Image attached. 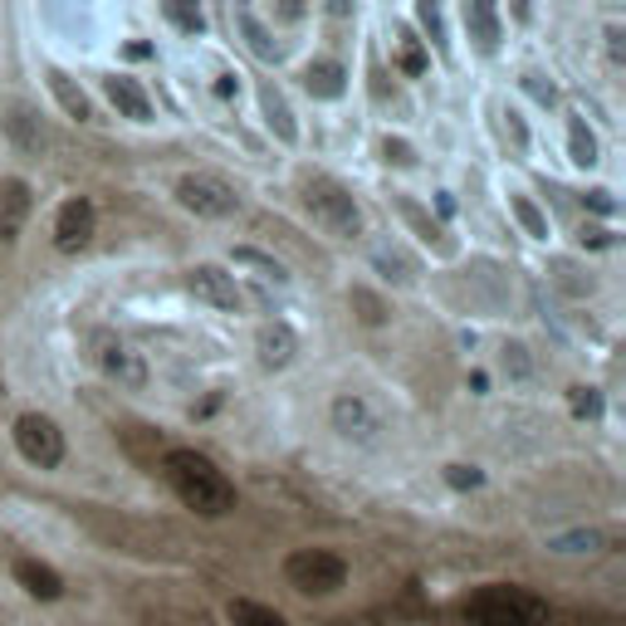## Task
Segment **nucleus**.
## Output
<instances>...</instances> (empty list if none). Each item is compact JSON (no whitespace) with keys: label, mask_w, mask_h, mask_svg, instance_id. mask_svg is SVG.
<instances>
[{"label":"nucleus","mask_w":626,"mask_h":626,"mask_svg":"<svg viewBox=\"0 0 626 626\" xmlns=\"http://www.w3.org/2000/svg\"><path fill=\"white\" fill-rule=\"evenodd\" d=\"M162 475L177 489V499L187 509H197L201 519H221L235 509V485L197 450H167L162 455Z\"/></svg>","instance_id":"nucleus-1"},{"label":"nucleus","mask_w":626,"mask_h":626,"mask_svg":"<svg viewBox=\"0 0 626 626\" xmlns=\"http://www.w3.org/2000/svg\"><path fill=\"white\" fill-rule=\"evenodd\" d=\"M460 617L470 626H549V602L529 587L489 583L460 602Z\"/></svg>","instance_id":"nucleus-2"},{"label":"nucleus","mask_w":626,"mask_h":626,"mask_svg":"<svg viewBox=\"0 0 626 626\" xmlns=\"http://www.w3.org/2000/svg\"><path fill=\"white\" fill-rule=\"evenodd\" d=\"M299 201H304V211L314 215V225H323L338 241H352V235L362 231L358 201H352V191L338 187L333 177H299Z\"/></svg>","instance_id":"nucleus-3"},{"label":"nucleus","mask_w":626,"mask_h":626,"mask_svg":"<svg viewBox=\"0 0 626 626\" xmlns=\"http://www.w3.org/2000/svg\"><path fill=\"white\" fill-rule=\"evenodd\" d=\"M284 577H289V587L309 592V597H328V592H338L348 583V563L328 549H299L284 563Z\"/></svg>","instance_id":"nucleus-4"},{"label":"nucleus","mask_w":626,"mask_h":626,"mask_svg":"<svg viewBox=\"0 0 626 626\" xmlns=\"http://www.w3.org/2000/svg\"><path fill=\"white\" fill-rule=\"evenodd\" d=\"M88 348H94V362L108 372L118 386H147V362L142 352L128 343V338L108 333V328H98V333H88Z\"/></svg>","instance_id":"nucleus-5"},{"label":"nucleus","mask_w":626,"mask_h":626,"mask_svg":"<svg viewBox=\"0 0 626 626\" xmlns=\"http://www.w3.org/2000/svg\"><path fill=\"white\" fill-rule=\"evenodd\" d=\"M333 431L343 441H352V446H378L386 431V416L362 392H343L333 402Z\"/></svg>","instance_id":"nucleus-6"},{"label":"nucleus","mask_w":626,"mask_h":626,"mask_svg":"<svg viewBox=\"0 0 626 626\" xmlns=\"http://www.w3.org/2000/svg\"><path fill=\"white\" fill-rule=\"evenodd\" d=\"M15 446L25 455L30 465H40V470H54V465L64 460V431L54 426L50 416L40 412H25L15 421Z\"/></svg>","instance_id":"nucleus-7"},{"label":"nucleus","mask_w":626,"mask_h":626,"mask_svg":"<svg viewBox=\"0 0 626 626\" xmlns=\"http://www.w3.org/2000/svg\"><path fill=\"white\" fill-rule=\"evenodd\" d=\"M177 201L187 211L206 215V221H225V215H235V191L225 187V181H215V177H181L177 181Z\"/></svg>","instance_id":"nucleus-8"},{"label":"nucleus","mask_w":626,"mask_h":626,"mask_svg":"<svg viewBox=\"0 0 626 626\" xmlns=\"http://www.w3.org/2000/svg\"><path fill=\"white\" fill-rule=\"evenodd\" d=\"M191 294H197L201 304H211L215 314H241V289H235V275H225L221 265H197L187 275Z\"/></svg>","instance_id":"nucleus-9"},{"label":"nucleus","mask_w":626,"mask_h":626,"mask_svg":"<svg viewBox=\"0 0 626 626\" xmlns=\"http://www.w3.org/2000/svg\"><path fill=\"white\" fill-rule=\"evenodd\" d=\"M94 225H98V215L84 197L64 201L60 215H54V245H60L64 255H74V250H84L88 241H94Z\"/></svg>","instance_id":"nucleus-10"},{"label":"nucleus","mask_w":626,"mask_h":626,"mask_svg":"<svg viewBox=\"0 0 626 626\" xmlns=\"http://www.w3.org/2000/svg\"><path fill=\"white\" fill-rule=\"evenodd\" d=\"M35 206V197H30V187L20 177H6L0 181V241H15L20 231H25V215Z\"/></svg>","instance_id":"nucleus-11"},{"label":"nucleus","mask_w":626,"mask_h":626,"mask_svg":"<svg viewBox=\"0 0 626 626\" xmlns=\"http://www.w3.org/2000/svg\"><path fill=\"white\" fill-rule=\"evenodd\" d=\"M104 94H108V104L123 113V118H132V123H147L152 118V98L142 94L132 78H118V74H108L104 78Z\"/></svg>","instance_id":"nucleus-12"},{"label":"nucleus","mask_w":626,"mask_h":626,"mask_svg":"<svg viewBox=\"0 0 626 626\" xmlns=\"http://www.w3.org/2000/svg\"><path fill=\"white\" fill-rule=\"evenodd\" d=\"M15 577H20V587L30 592V597H40V602H54L64 592V577L54 573L50 563H40V558H20L15 563Z\"/></svg>","instance_id":"nucleus-13"},{"label":"nucleus","mask_w":626,"mask_h":626,"mask_svg":"<svg viewBox=\"0 0 626 626\" xmlns=\"http://www.w3.org/2000/svg\"><path fill=\"white\" fill-rule=\"evenodd\" d=\"M465 30H470V40H475V50H480V54L499 50V15H495V6L470 0V6H465Z\"/></svg>","instance_id":"nucleus-14"},{"label":"nucleus","mask_w":626,"mask_h":626,"mask_svg":"<svg viewBox=\"0 0 626 626\" xmlns=\"http://www.w3.org/2000/svg\"><path fill=\"white\" fill-rule=\"evenodd\" d=\"M304 88H309L314 98H343L348 88V74L338 60H314L309 70H304Z\"/></svg>","instance_id":"nucleus-15"},{"label":"nucleus","mask_w":626,"mask_h":626,"mask_svg":"<svg viewBox=\"0 0 626 626\" xmlns=\"http://www.w3.org/2000/svg\"><path fill=\"white\" fill-rule=\"evenodd\" d=\"M294 348H299V338L289 333V323L259 328V362H265V368H289Z\"/></svg>","instance_id":"nucleus-16"},{"label":"nucleus","mask_w":626,"mask_h":626,"mask_svg":"<svg viewBox=\"0 0 626 626\" xmlns=\"http://www.w3.org/2000/svg\"><path fill=\"white\" fill-rule=\"evenodd\" d=\"M396 211H402V221H406V225H412V231H416V235H421V241H426V245H436V250H441V255H450V250H455V245L446 241V231H441V225H436V221H431V215H426V211H421V206H416V201H412V197H396Z\"/></svg>","instance_id":"nucleus-17"},{"label":"nucleus","mask_w":626,"mask_h":626,"mask_svg":"<svg viewBox=\"0 0 626 626\" xmlns=\"http://www.w3.org/2000/svg\"><path fill=\"white\" fill-rule=\"evenodd\" d=\"M259 108H265V123H269V132H275L279 142H294L299 138V128H294V118H289V104L279 98V88H259Z\"/></svg>","instance_id":"nucleus-18"},{"label":"nucleus","mask_w":626,"mask_h":626,"mask_svg":"<svg viewBox=\"0 0 626 626\" xmlns=\"http://www.w3.org/2000/svg\"><path fill=\"white\" fill-rule=\"evenodd\" d=\"M50 94L60 98V108L70 113V118H78V123H88V118H94V108H88L84 88H74V78L64 74V70H50Z\"/></svg>","instance_id":"nucleus-19"},{"label":"nucleus","mask_w":626,"mask_h":626,"mask_svg":"<svg viewBox=\"0 0 626 626\" xmlns=\"http://www.w3.org/2000/svg\"><path fill=\"white\" fill-rule=\"evenodd\" d=\"M225 617H231V626H289L275 607H259V602H250V597H235L231 607H225Z\"/></svg>","instance_id":"nucleus-20"},{"label":"nucleus","mask_w":626,"mask_h":626,"mask_svg":"<svg viewBox=\"0 0 626 626\" xmlns=\"http://www.w3.org/2000/svg\"><path fill=\"white\" fill-rule=\"evenodd\" d=\"M235 265L255 269V279H265V284H284V279H289V269H284L279 259L259 255V250H250V245H241V250H235Z\"/></svg>","instance_id":"nucleus-21"},{"label":"nucleus","mask_w":626,"mask_h":626,"mask_svg":"<svg viewBox=\"0 0 626 626\" xmlns=\"http://www.w3.org/2000/svg\"><path fill=\"white\" fill-rule=\"evenodd\" d=\"M6 128H10V138H15L20 147H25V152H40V147H44V128H35V118H30L25 108H15V113H10V118H6Z\"/></svg>","instance_id":"nucleus-22"},{"label":"nucleus","mask_w":626,"mask_h":626,"mask_svg":"<svg viewBox=\"0 0 626 626\" xmlns=\"http://www.w3.org/2000/svg\"><path fill=\"white\" fill-rule=\"evenodd\" d=\"M509 211L519 215V225L533 235V241H549V215H543L539 206H533L529 197H509Z\"/></svg>","instance_id":"nucleus-23"},{"label":"nucleus","mask_w":626,"mask_h":626,"mask_svg":"<svg viewBox=\"0 0 626 626\" xmlns=\"http://www.w3.org/2000/svg\"><path fill=\"white\" fill-rule=\"evenodd\" d=\"M567 152H573L577 167H592L597 162V138L583 128V118H573V128H567Z\"/></svg>","instance_id":"nucleus-24"},{"label":"nucleus","mask_w":626,"mask_h":626,"mask_svg":"<svg viewBox=\"0 0 626 626\" xmlns=\"http://www.w3.org/2000/svg\"><path fill=\"white\" fill-rule=\"evenodd\" d=\"M235 25H241V30H245V40H250V50H255V54H259V60H279V50H275V44H269V35H265V30H259V20H255V15H250V10H235Z\"/></svg>","instance_id":"nucleus-25"},{"label":"nucleus","mask_w":626,"mask_h":626,"mask_svg":"<svg viewBox=\"0 0 626 626\" xmlns=\"http://www.w3.org/2000/svg\"><path fill=\"white\" fill-rule=\"evenodd\" d=\"M352 309H358L362 323H382L386 309H382V299H372L368 289H352Z\"/></svg>","instance_id":"nucleus-26"},{"label":"nucleus","mask_w":626,"mask_h":626,"mask_svg":"<svg viewBox=\"0 0 626 626\" xmlns=\"http://www.w3.org/2000/svg\"><path fill=\"white\" fill-rule=\"evenodd\" d=\"M382 162H392V167H412V162H416V152H412V147H406L402 138H386V142H382Z\"/></svg>","instance_id":"nucleus-27"},{"label":"nucleus","mask_w":626,"mask_h":626,"mask_svg":"<svg viewBox=\"0 0 626 626\" xmlns=\"http://www.w3.org/2000/svg\"><path fill=\"white\" fill-rule=\"evenodd\" d=\"M167 20H177L181 30H191V35H197L201 25H206V15H201V10H191V6H167Z\"/></svg>","instance_id":"nucleus-28"},{"label":"nucleus","mask_w":626,"mask_h":626,"mask_svg":"<svg viewBox=\"0 0 626 626\" xmlns=\"http://www.w3.org/2000/svg\"><path fill=\"white\" fill-rule=\"evenodd\" d=\"M446 480H450L455 489H475V485L485 480V475L475 470V465H446Z\"/></svg>","instance_id":"nucleus-29"},{"label":"nucleus","mask_w":626,"mask_h":626,"mask_svg":"<svg viewBox=\"0 0 626 626\" xmlns=\"http://www.w3.org/2000/svg\"><path fill=\"white\" fill-rule=\"evenodd\" d=\"M402 70H406V74H421V70H426V54H421V44H416V40H406V44H402Z\"/></svg>","instance_id":"nucleus-30"},{"label":"nucleus","mask_w":626,"mask_h":626,"mask_svg":"<svg viewBox=\"0 0 626 626\" xmlns=\"http://www.w3.org/2000/svg\"><path fill=\"white\" fill-rule=\"evenodd\" d=\"M573 412H577V416H597V412H602V402L587 392V386H573Z\"/></svg>","instance_id":"nucleus-31"},{"label":"nucleus","mask_w":626,"mask_h":626,"mask_svg":"<svg viewBox=\"0 0 626 626\" xmlns=\"http://www.w3.org/2000/svg\"><path fill=\"white\" fill-rule=\"evenodd\" d=\"M523 84H529V88H533V94H539V98H543V104H553V84H543V78H539V74H529V78H523Z\"/></svg>","instance_id":"nucleus-32"},{"label":"nucleus","mask_w":626,"mask_h":626,"mask_svg":"<svg viewBox=\"0 0 626 626\" xmlns=\"http://www.w3.org/2000/svg\"><path fill=\"white\" fill-rule=\"evenodd\" d=\"M235 88H241V84H231V74H221V78H215V94H221V98H231Z\"/></svg>","instance_id":"nucleus-33"}]
</instances>
